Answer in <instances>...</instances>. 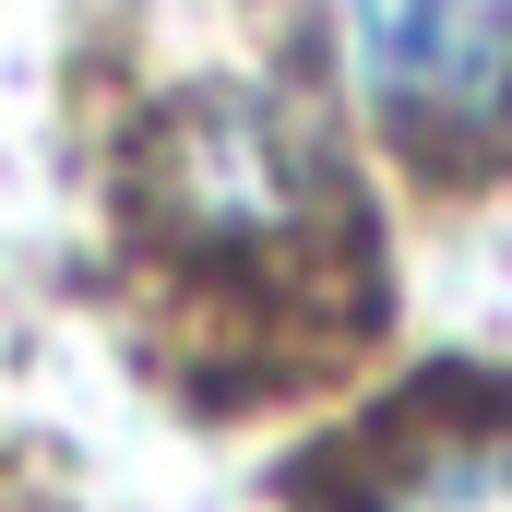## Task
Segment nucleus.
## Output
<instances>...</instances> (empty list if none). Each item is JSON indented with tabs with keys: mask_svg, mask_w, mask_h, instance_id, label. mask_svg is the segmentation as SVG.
Masks as SVG:
<instances>
[{
	"mask_svg": "<svg viewBox=\"0 0 512 512\" xmlns=\"http://www.w3.org/2000/svg\"><path fill=\"white\" fill-rule=\"evenodd\" d=\"M334 143L274 72H191L155 96L131 143V227L143 251L203 286H274L334 251Z\"/></svg>",
	"mask_w": 512,
	"mask_h": 512,
	"instance_id": "obj_1",
	"label": "nucleus"
},
{
	"mask_svg": "<svg viewBox=\"0 0 512 512\" xmlns=\"http://www.w3.org/2000/svg\"><path fill=\"white\" fill-rule=\"evenodd\" d=\"M358 96L417 179H512V0H358Z\"/></svg>",
	"mask_w": 512,
	"mask_h": 512,
	"instance_id": "obj_2",
	"label": "nucleus"
},
{
	"mask_svg": "<svg viewBox=\"0 0 512 512\" xmlns=\"http://www.w3.org/2000/svg\"><path fill=\"white\" fill-rule=\"evenodd\" d=\"M334 512H512V393H441L370 429L334 477Z\"/></svg>",
	"mask_w": 512,
	"mask_h": 512,
	"instance_id": "obj_3",
	"label": "nucleus"
}]
</instances>
